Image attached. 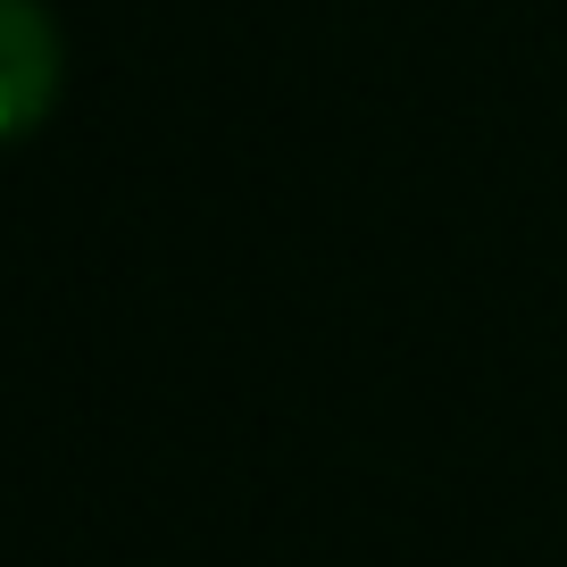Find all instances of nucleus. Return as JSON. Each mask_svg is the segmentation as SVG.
Instances as JSON below:
<instances>
[{
	"mask_svg": "<svg viewBox=\"0 0 567 567\" xmlns=\"http://www.w3.org/2000/svg\"><path fill=\"white\" fill-rule=\"evenodd\" d=\"M68 84V42L42 0H0V142L42 134Z\"/></svg>",
	"mask_w": 567,
	"mask_h": 567,
	"instance_id": "nucleus-1",
	"label": "nucleus"
}]
</instances>
